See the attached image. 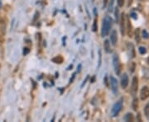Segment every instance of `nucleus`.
Segmentation results:
<instances>
[{
	"instance_id": "f257e3e1",
	"label": "nucleus",
	"mask_w": 149,
	"mask_h": 122,
	"mask_svg": "<svg viewBox=\"0 0 149 122\" xmlns=\"http://www.w3.org/2000/svg\"><path fill=\"white\" fill-rule=\"evenodd\" d=\"M111 27H112V19L109 16H106L103 20L102 29H101V36L103 37L109 35Z\"/></svg>"
},
{
	"instance_id": "f03ea898",
	"label": "nucleus",
	"mask_w": 149,
	"mask_h": 122,
	"mask_svg": "<svg viewBox=\"0 0 149 122\" xmlns=\"http://www.w3.org/2000/svg\"><path fill=\"white\" fill-rule=\"evenodd\" d=\"M122 108H123V99H120L112 107V110H111V114H112V115L113 116L118 115V113L120 112V111L122 110Z\"/></svg>"
},
{
	"instance_id": "7ed1b4c3",
	"label": "nucleus",
	"mask_w": 149,
	"mask_h": 122,
	"mask_svg": "<svg viewBox=\"0 0 149 122\" xmlns=\"http://www.w3.org/2000/svg\"><path fill=\"white\" fill-rule=\"evenodd\" d=\"M113 65H114V69L116 74L119 75L122 67H121V64H120V61H119L117 54H114V56H113Z\"/></svg>"
},
{
	"instance_id": "20e7f679",
	"label": "nucleus",
	"mask_w": 149,
	"mask_h": 122,
	"mask_svg": "<svg viewBox=\"0 0 149 122\" xmlns=\"http://www.w3.org/2000/svg\"><path fill=\"white\" fill-rule=\"evenodd\" d=\"M138 88V79L137 77H134L133 82H132V88H131V93L133 96H135Z\"/></svg>"
},
{
	"instance_id": "39448f33",
	"label": "nucleus",
	"mask_w": 149,
	"mask_h": 122,
	"mask_svg": "<svg viewBox=\"0 0 149 122\" xmlns=\"http://www.w3.org/2000/svg\"><path fill=\"white\" fill-rule=\"evenodd\" d=\"M110 84L111 85V89L114 93L118 91V81L114 77L111 76L110 78Z\"/></svg>"
},
{
	"instance_id": "423d86ee",
	"label": "nucleus",
	"mask_w": 149,
	"mask_h": 122,
	"mask_svg": "<svg viewBox=\"0 0 149 122\" xmlns=\"http://www.w3.org/2000/svg\"><path fill=\"white\" fill-rule=\"evenodd\" d=\"M149 97V88L147 86H144L142 87V88L141 89V91H140V98L142 101L146 100L147 98Z\"/></svg>"
},
{
	"instance_id": "0eeeda50",
	"label": "nucleus",
	"mask_w": 149,
	"mask_h": 122,
	"mask_svg": "<svg viewBox=\"0 0 149 122\" xmlns=\"http://www.w3.org/2000/svg\"><path fill=\"white\" fill-rule=\"evenodd\" d=\"M128 76L127 74H124L122 77H121V86L124 89H125L126 88L128 85Z\"/></svg>"
},
{
	"instance_id": "6e6552de",
	"label": "nucleus",
	"mask_w": 149,
	"mask_h": 122,
	"mask_svg": "<svg viewBox=\"0 0 149 122\" xmlns=\"http://www.w3.org/2000/svg\"><path fill=\"white\" fill-rule=\"evenodd\" d=\"M110 40L113 46H116L117 41H118V35H117V31L115 30H114L111 32L110 35Z\"/></svg>"
},
{
	"instance_id": "1a4fd4ad",
	"label": "nucleus",
	"mask_w": 149,
	"mask_h": 122,
	"mask_svg": "<svg viewBox=\"0 0 149 122\" xmlns=\"http://www.w3.org/2000/svg\"><path fill=\"white\" fill-rule=\"evenodd\" d=\"M125 14L122 13L121 16V21H120V27H121V33L122 35H124V31H125Z\"/></svg>"
},
{
	"instance_id": "9d476101",
	"label": "nucleus",
	"mask_w": 149,
	"mask_h": 122,
	"mask_svg": "<svg viewBox=\"0 0 149 122\" xmlns=\"http://www.w3.org/2000/svg\"><path fill=\"white\" fill-rule=\"evenodd\" d=\"M125 19L126 24H127V33H128V36L129 37H131V36H132V25H131V23H130L128 17H125Z\"/></svg>"
},
{
	"instance_id": "9b49d317",
	"label": "nucleus",
	"mask_w": 149,
	"mask_h": 122,
	"mask_svg": "<svg viewBox=\"0 0 149 122\" xmlns=\"http://www.w3.org/2000/svg\"><path fill=\"white\" fill-rule=\"evenodd\" d=\"M124 120L125 121H134V115L132 113H127L125 116H124Z\"/></svg>"
},
{
	"instance_id": "f8f14e48",
	"label": "nucleus",
	"mask_w": 149,
	"mask_h": 122,
	"mask_svg": "<svg viewBox=\"0 0 149 122\" xmlns=\"http://www.w3.org/2000/svg\"><path fill=\"white\" fill-rule=\"evenodd\" d=\"M128 50H129V54L132 58L135 57V51H134V45L133 44H128Z\"/></svg>"
},
{
	"instance_id": "ddd939ff",
	"label": "nucleus",
	"mask_w": 149,
	"mask_h": 122,
	"mask_svg": "<svg viewBox=\"0 0 149 122\" xmlns=\"http://www.w3.org/2000/svg\"><path fill=\"white\" fill-rule=\"evenodd\" d=\"M104 50L107 52V53H110V43L108 40H106L104 43Z\"/></svg>"
},
{
	"instance_id": "4468645a",
	"label": "nucleus",
	"mask_w": 149,
	"mask_h": 122,
	"mask_svg": "<svg viewBox=\"0 0 149 122\" xmlns=\"http://www.w3.org/2000/svg\"><path fill=\"white\" fill-rule=\"evenodd\" d=\"M52 61L55 63V64H61L63 62V58L61 56H60V55H58V56H56L55 58H53L52 59Z\"/></svg>"
},
{
	"instance_id": "2eb2a0df",
	"label": "nucleus",
	"mask_w": 149,
	"mask_h": 122,
	"mask_svg": "<svg viewBox=\"0 0 149 122\" xmlns=\"http://www.w3.org/2000/svg\"><path fill=\"white\" fill-rule=\"evenodd\" d=\"M132 107H133V109H134L135 111H138V100L137 99V98H135V99L133 101Z\"/></svg>"
},
{
	"instance_id": "dca6fc26",
	"label": "nucleus",
	"mask_w": 149,
	"mask_h": 122,
	"mask_svg": "<svg viewBox=\"0 0 149 122\" xmlns=\"http://www.w3.org/2000/svg\"><path fill=\"white\" fill-rule=\"evenodd\" d=\"M135 40L138 43L140 42V30L138 28L135 30Z\"/></svg>"
},
{
	"instance_id": "f3484780",
	"label": "nucleus",
	"mask_w": 149,
	"mask_h": 122,
	"mask_svg": "<svg viewBox=\"0 0 149 122\" xmlns=\"http://www.w3.org/2000/svg\"><path fill=\"white\" fill-rule=\"evenodd\" d=\"M144 113H145L146 117L149 120V102L146 105V107L144 108Z\"/></svg>"
},
{
	"instance_id": "a211bd4d",
	"label": "nucleus",
	"mask_w": 149,
	"mask_h": 122,
	"mask_svg": "<svg viewBox=\"0 0 149 122\" xmlns=\"http://www.w3.org/2000/svg\"><path fill=\"white\" fill-rule=\"evenodd\" d=\"M138 51H139V53L141 54H144L147 53V50H146V48L143 47V46H140V47L138 48Z\"/></svg>"
},
{
	"instance_id": "6ab92c4d",
	"label": "nucleus",
	"mask_w": 149,
	"mask_h": 122,
	"mask_svg": "<svg viewBox=\"0 0 149 122\" xmlns=\"http://www.w3.org/2000/svg\"><path fill=\"white\" fill-rule=\"evenodd\" d=\"M142 37L145 39L148 38L149 37V34L147 32V30H142Z\"/></svg>"
},
{
	"instance_id": "aec40b11",
	"label": "nucleus",
	"mask_w": 149,
	"mask_h": 122,
	"mask_svg": "<svg viewBox=\"0 0 149 122\" xmlns=\"http://www.w3.org/2000/svg\"><path fill=\"white\" fill-rule=\"evenodd\" d=\"M114 3V0H111V2H110V6H109V12H112V11H113Z\"/></svg>"
},
{
	"instance_id": "412c9836",
	"label": "nucleus",
	"mask_w": 149,
	"mask_h": 122,
	"mask_svg": "<svg viewBox=\"0 0 149 122\" xmlns=\"http://www.w3.org/2000/svg\"><path fill=\"white\" fill-rule=\"evenodd\" d=\"M117 3H118V7H123L124 4V0H117Z\"/></svg>"
},
{
	"instance_id": "4be33fe9",
	"label": "nucleus",
	"mask_w": 149,
	"mask_h": 122,
	"mask_svg": "<svg viewBox=\"0 0 149 122\" xmlns=\"http://www.w3.org/2000/svg\"><path fill=\"white\" fill-rule=\"evenodd\" d=\"M97 29H98V27H97V19H94V24H93V30L96 31Z\"/></svg>"
},
{
	"instance_id": "5701e85b",
	"label": "nucleus",
	"mask_w": 149,
	"mask_h": 122,
	"mask_svg": "<svg viewBox=\"0 0 149 122\" xmlns=\"http://www.w3.org/2000/svg\"><path fill=\"white\" fill-rule=\"evenodd\" d=\"M115 18H116V22L118 23V9L116 8V12H115Z\"/></svg>"
},
{
	"instance_id": "b1692460",
	"label": "nucleus",
	"mask_w": 149,
	"mask_h": 122,
	"mask_svg": "<svg viewBox=\"0 0 149 122\" xmlns=\"http://www.w3.org/2000/svg\"><path fill=\"white\" fill-rule=\"evenodd\" d=\"M29 53V49L28 48H24V50H23V54L24 55H26V54H27Z\"/></svg>"
},
{
	"instance_id": "393cba45",
	"label": "nucleus",
	"mask_w": 149,
	"mask_h": 122,
	"mask_svg": "<svg viewBox=\"0 0 149 122\" xmlns=\"http://www.w3.org/2000/svg\"><path fill=\"white\" fill-rule=\"evenodd\" d=\"M88 79H89V76H87L86 78V79L84 80V82H83V84H82V85H81V87H83V86H84L85 84H86V82H87V80H88Z\"/></svg>"
},
{
	"instance_id": "a878e982",
	"label": "nucleus",
	"mask_w": 149,
	"mask_h": 122,
	"mask_svg": "<svg viewBox=\"0 0 149 122\" xmlns=\"http://www.w3.org/2000/svg\"><path fill=\"white\" fill-rule=\"evenodd\" d=\"M108 2H109V0H104V8L107 6V4H108Z\"/></svg>"
},
{
	"instance_id": "bb28decb",
	"label": "nucleus",
	"mask_w": 149,
	"mask_h": 122,
	"mask_svg": "<svg viewBox=\"0 0 149 122\" xmlns=\"http://www.w3.org/2000/svg\"><path fill=\"white\" fill-rule=\"evenodd\" d=\"M133 2H134V0H128V6L129 7V6L133 3Z\"/></svg>"
},
{
	"instance_id": "cd10ccee",
	"label": "nucleus",
	"mask_w": 149,
	"mask_h": 122,
	"mask_svg": "<svg viewBox=\"0 0 149 122\" xmlns=\"http://www.w3.org/2000/svg\"><path fill=\"white\" fill-rule=\"evenodd\" d=\"M104 81L105 82V84H106V86H109V84H108V80H107V77H105V78L104 79Z\"/></svg>"
},
{
	"instance_id": "c85d7f7f",
	"label": "nucleus",
	"mask_w": 149,
	"mask_h": 122,
	"mask_svg": "<svg viewBox=\"0 0 149 122\" xmlns=\"http://www.w3.org/2000/svg\"><path fill=\"white\" fill-rule=\"evenodd\" d=\"M130 15H131V17H134V19H136V18H137V17H135V16H136V14H135V13H130Z\"/></svg>"
},
{
	"instance_id": "c756f323",
	"label": "nucleus",
	"mask_w": 149,
	"mask_h": 122,
	"mask_svg": "<svg viewBox=\"0 0 149 122\" xmlns=\"http://www.w3.org/2000/svg\"><path fill=\"white\" fill-rule=\"evenodd\" d=\"M148 65H149V57L148 58Z\"/></svg>"
},
{
	"instance_id": "7c9ffc66",
	"label": "nucleus",
	"mask_w": 149,
	"mask_h": 122,
	"mask_svg": "<svg viewBox=\"0 0 149 122\" xmlns=\"http://www.w3.org/2000/svg\"><path fill=\"white\" fill-rule=\"evenodd\" d=\"M0 8H1V2H0Z\"/></svg>"
}]
</instances>
